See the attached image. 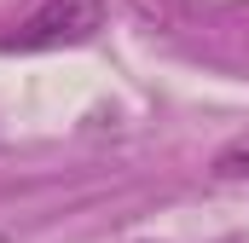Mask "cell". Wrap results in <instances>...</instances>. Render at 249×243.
<instances>
[{"label":"cell","mask_w":249,"mask_h":243,"mask_svg":"<svg viewBox=\"0 0 249 243\" xmlns=\"http://www.w3.org/2000/svg\"><path fill=\"white\" fill-rule=\"evenodd\" d=\"M99 29H105V0H41L6 35V52H58L93 41Z\"/></svg>","instance_id":"6da1fadb"}]
</instances>
